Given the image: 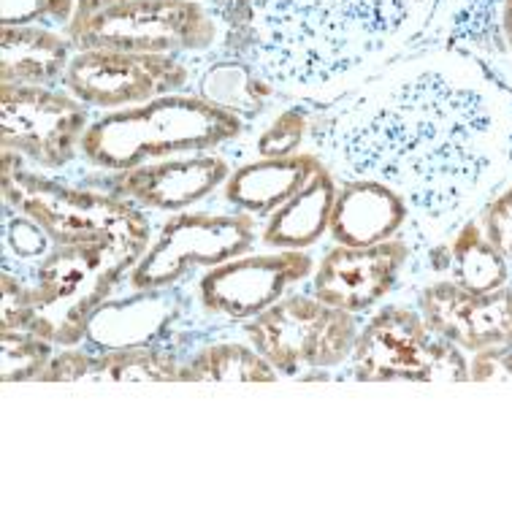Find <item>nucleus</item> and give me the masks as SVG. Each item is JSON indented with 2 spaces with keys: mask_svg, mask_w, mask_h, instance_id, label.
Segmentation results:
<instances>
[{
  "mask_svg": "<svg viewBox=\"0 0 512 512\" xmlns=\"http://www.w3.org/2000/svg\"><path fill=\"white\" fill-rule=\"evenodd\" d=\"M307 149L339 179L396 190L434 247L510 182L512 90L472 52L420 47L317 112Z\"/></svg>",
  "mask_w": 512,
  "mask_h": 512,
  "instance_id": "nucleus-1",
  "label": "nucleus"
},
{
  "mask_svg": "<svg viewBox=\"0 0 512 512\" xmlns=\"http://www.w3.org/2000/svg\"><path fill=\"white\" fill-rule=\"evenodd\" d=\"M439 0H228V52L280 98L336 103L429 36Z\"/></svg>",
  "mask_w": 512,
  "mask_h": 512,
  "instance_id": "nucleus-2",
  "label": "nucleus"
},
{
  "mask_svg": "<svg viewBox=\"0 0 512 512\" xmlns=\"http://www.w3.org/2000/svg\"><path fill=\"white\" fill-rule=\"evenodd\" d=\"M247 133V120L198 93L101 114L82 139V160L95 171L120 174L168 158L217 152Z\"/></svg>",
  "mask_w": 512,
  "mask_h": 512,
  "instance_id": "nucleus-3",
  "label": "nucleus"
},
{
  "mask_svg": "<svg viewBox=\"0 0 512 512\" xmlns=\"http://www.w3.org/2000/svg\"><path fill=\"white\" fill-rule=\"evenodd\" d=\"M3 206L33 217L55 244L98 247L125 277L155 239L141 206L101 187H74L36 174L14 152H3Z\"/></svg>",
  "mask_w": 512,
  "mask_h": 512,
  "instance_id": "nucleus-4",
  "label": "nucleus"
},
{
  "mask_svg": "<svg viewBox=\"0 0 512 512\" xmlns=\"http://www.w3.org/2000/svg\"><path fill=\"white\" fill-rule=\"evenodd\" d=\"M66 36L74 49L185 57L228 49L231 22L220 0H112L76 11Z\"/></svg>",
  "mask_w": 512,
  "mask_h": 512,
  "instance_id": "nucleus-5",
  "label": "nucleus"
},
{
  "mask_svg": "<svg viewBox=\"0 0 512 512\" xmlns=\"http://www.w3.org/2000/svg\"><path fill=\"white\" fill-rule=\"evenodd\" d=\"M239 331L280 377H320L326 369L350 364L361 320L312 293H288Z\"/></svg>",
  "mask_w": 512,
  "mask_h": 512,
  "instance_id": "nucleus-6",
  "label": "nucleus"
},
{
  "mask_svg": "<svg viewBox=\"0 0 512 512\" xmlns=\"http://www.w3.org/2000/svg\"><path fill=\"white\" fill-rule=\"evenodd\" d=\"M350 374L361 382H466L469 355L434 334L418 307L382 304L361 326Z\"/></svg>",
  "mask_w": 512,
  "mask_h": 512,
  "instance_id": "nucleus-7",
  "label": "nucleus"
},
{
  "mask_svg": "<svg viewBox=\"0 0 512 512\" xmlns=\"http://www.w3.org/2000/svg\"><path fill=\"white\" fill-rule=\"evenodd\" d=\"M261 239L258 220L236 209H187L160 225L149 250L128 271V290H171L190 271L212 269L239 258Z\"/></svg>",
  "mask_w": 512,
  "mask_h": 512,
  "instance_id": "nucleus-8",
  "label": "nucleus"
},
{
  "mask_svg": "<svg viewBox=\"0 0 512 512\" xmlns=\"http://www.w3.org/2000/svg\"><path fill=\"white\" fill-rule=\"evenodd\" d=\"M87 109L68 90L0 84V144L30 168L63 171L82 158V139L90 128Z\"/></svg>",
  "mask_w": 512,
  "mask_h": 512,
  "instance_id": "nucleus-9",
  "label": "nucleus"
},
{
  "mask_svg": "<svg viewBox=\"0 0 512 512\" xmlns=\"http://www.w3.org/2000/svg\"><path fill=\"white\" fill-rule=\"evenodd\" d=\"M25 277V298L55 326L57 347L84 342L90 317L125 280L109 255L98 247L55 244L44 261Z\"/></svg>",
  "mask_w": 512,
  "mask_h": 512,
  "instance_id": "nucleus-10",
  "label": "nucleus"
},
{
  "mask_svg": "<svg viewBox=\"0 0 512 512\" xmlns=\"http://www.w3.org/2000/svg\"><path fill=\"white\" fill-rule=\"evenodd\" d=\"M198 71L185 57L136 55L117 49H76L60 87L95 112H117L163 95L185 93Z\"/></svg>",
  "mask_w": 512,
  "mask_h": 512,
  "instance_id": "nucleus-11",
  "label": "nucleus"
},
{
  "mask_svg": "<svg viewBox=\"0 0 512 512\" xmlns=\"http://www.w3.org/2000/svg\"><path fill=\"white\" fill-rule=\"evenodd\" d=\"M315 266L307 250L244 252L198 277L196 301L209 317L252 320L312 280Z\"/></svg>",
  "mask_w": 512,
  "mask_h": 512,
  "instance_id": "nucleus-12",
  "label": "nucleus"
},
{
  "mask_svg": "<svg viewBox=\"0 0 512 512\" xmlns=\"http://www.w3.org/2000/svg\"><path fill=\"white\" fill-rule=\"evenodd\" d=\"M410 261L412 244L404 236L372 247L334 244L317 261L309 293L336 309L369 315L399 288Z\"/></svg>",
  "mask_w": 512,
  "mask_h": 512,
  "instance_id": "nucleus-13",
  "label": "nucleus"
},
{
  "mask_svg": "<svg viewBox=\"0 0 512 512\" xmlns=\"http://www.w3.org/2000/svg\"><path fill=\"white\" fill-rule=\"evenodd\" d=\"M418 309L434 334L466 355L512 347V285L475 293L447 277H431L418 290Z\"/></svg>",
  "mask_w": 512,
  "mask_h": 512,
  "instance_id": "nucleus-14",
  "label": "nucleus"
},
{
  "mask_svg": "<svg viewBox=\"0 0 512 512\" xmlns=\"http://www.w3.org/2000/svg\"><path fill=\"white\" fill-rule=\"evenodd\" d=\"M233 168L236 166L220 152L185 155V158L147 163L120 174H103V190L149 212L179 215L215 196L225 185V179L231 177Z\"/></svg>",
  "mask_w": 512,
  "mask_h": 512,
  "instance_id": "nucleus-15",
  "label": "nucleus"
},
{
  "mask_svg": "<svg viewBox=\"0 0 512 512\" xmlns=\"http://www.w3.org/2000/svg\"><path fill=\"white\" fill-rule=\"evenodd\" d=\"M410 231V209L404 198L374 179H339L328 233L334 244L372 247Z\"/></svg>",
  "mask_w": 512,
  "mask_h": 512,
  "instance_id": "nucleus-16",
  "label": "nucleus"
},
{
  "mask_svg": "<svg viewBox=\"0 0 512 512\" xmlns=\"http://www.w3.org/2000/svg\"><path fill=\"white\" fill-rule=\"evenodd\" d=\"M320 155L315 152H298L290 158H252L231 171L220 187L223 204L252 215L255 220L266 217L280 209L285 201L296 196L301 187L307 185L309 177L320 168Z\"/></svg>",
  "mask_w": 512,
  "mask_h": 512,
  "instance_id": "nucleus-17",
  "label": "nucleus"
},
{
  "mask_svg": "<svg viewBox=\"0 0 512 512\" xmlns=\"http://www.w3.org/2000/svg\"><path fill=\"white\" fill-rule=\"evenodd\" d=\"M339 177L320 163L315 174L296 196L274 209L261 228L263 250H309L328 233L334 212Z\"/></svg>",
  "mask_w": 512,
  "mask_h": 512,
  "instance_id": "nucleus-18",
  "label": "nucleus"
},
{
  "mask_svg": "<svg viewBox=\"0 0 512 512\" xmlns=\"http://www.w3.org/2000/svg\"><path fill=\"white\" fill-rule=\"evenodd\" d=\"M174 298L166 290L133 293L125 301H103L95 309L87 326L84 342L98 353L106 350H128V347L158 345V339L171 326Z\"/></svg>",
  "mask_w": 512,
  "mask_h": 512,
  "instance_id": "nucleus-19",
  "label": "nucleus"
},
{
  "mask_svg": "<svg viewBox=\"0 0 512 512\" xmlns=\"http://www.w3.org/2000/svg\"><path fill=\"white\" fill-rule=\"evenodd\" d=\"M66 30L47 25H3L0 30V82L55 87L74 57Z\"/></svg>",
  "mask_w": 512,
  "mask_h": 512,
  "instance_id": "nucleus-20",
  "label": "nucleus"
},
{
  "mask_svg": "<svg viewBox=\"0 0 512 512\" xmlns=\"http://www.w3.org/2000/svg\"><path fill=\"white\" fill-rule=\"evenodd\" d=\"M429 255L439 261L434 263L437 277H447L466 290L488 293L512 285V263L485 236L477 217L466 220L445 242L429 247Z\"/></svg>",
  "mask_w": 512,
  "mask_h": 512,
  "instance_id": "nucleus-21",
  "label": "nucleus"
},
{
  "mask_svg": "<svg viewBox=\"0 0 512 512\" xmlns=\"http://www.w3.org/2000/svg\"><path fill=\"white\" fill-rule=\"evenodd\" d=\"M198 95H204L242 120H261L271 112V103L280 95L266 79L252 71L239 57L217 60L198 74Z\"/></svg>",
  "mask_w": 512,
  "mask_h": 512,
  "instance_id": "nucleus-22",
  "label": "nucleus"
},
{
  "mask_svg": "<svg viewBox=\"0 0 512 512\" xmlns=\"http://www.w3.org/2000/svg\"><path fill=\"white\" fill-rule=\"evenodd\" d=\"M280 374L250 342H206L182 361L179 382H277Z\"/></svg>",
  "mask_w": 512,
  "mask_h": 512,
  "instance_id": "nucleus-23",
  "label": "nucleus"
},
{
  "mask_svg": "<svg viewBox=\"0 0 512 512\" xmlns=\"http://www.w3.org/2000/svg\"><path fill=\"white\" fill-rule=\"evenodd\" d=\"M182 361L166 347H128L93 355L87 382H179Z\"/></svg>",
  "mask_w": 512,
  "mask_h": 512,
  "instance_id": "nucleus-24",
  "label": "nucleus"
},
{
  "mask_svg": "<svg viewBox=\"0 0 512 512\" xmlns=\"http://www.w3.org/2000/svg\"><path fill=\"white\" fill-rule=\"evenodd\" d=\"M315 109H307L304 103H290L282 109H271L263 114L258 131L247 141L252 158H290L307 149L309 131L315 122Z\"/></svg>",
  "mask_w": 512,
  "mask_h": 512,
  "instance_id": "nucleus-25",
  "label": "nucleus"
},
{
  "mask_svg": "<svg viewBox=\"0 0 512 512\" xmlns=\"http://www.w3.org/2000/svg\"><path fill=\"white\" fill-rule=\"evenodd\" d=\"M0 355H3V382L38 380L55 355V342L30 331L0 328Z\"/></svg>",
  "mask_w": 512,
  "mask_h": 512,
  "instance_id": "nucleus-26",
  "label": "nucleus"
},
{
  "mask_svg": "<svg viewBox=\"0 0 512 512\" xmlns=\"http://www.w3.org/2000/svg\"><path fill=\"white\" fill-rule=\"evenodd\" d=\"M52 247H55L52 236L33 217L14 212V209H6V220H3V261L14 258V271L28 274L33 266H38L47 258Z\"/></svg>",
  "mask_w": 512,
  "mask_h": 512,
  "instance_id": "nucleus-27",
  "label": "nucleus"
},
{
  "mask_svg": "<svg viewBox=\"0 0 512 512\" xmlns=\"http://www.w3.org/2000/svg\"><path fill=\"white\" fill-rule=\"evenodd\" d=\"M79 0H3V25H47L66 30L76 17Z\"/></svg>",
  "mask_w": 512,
  "mask_h": 512,
  "instance_id": "nucleus-28",
  "label": "nucleus"
},
{
  "mask_svg": "<svg viewBox=\"0 0 512 512\" xmlns=\"http://www.w3.org/2000/svg\"><path fill=\"white\" fill-rule=\"evenodd\" d=\"M480 225H483L485 236L499 247L504 258L512 263V182L504 185L499 196L485 206L483 212L477 215Z\"/></svg>",
  "mask_w": 512,
  "mask_h": 512,
  "instance_id": "nucleus-29",
  "label": "nucleus"
},
{
  "mask_svg": "<svg viewBox=\"0 0 512 512\" xmlns=\"http://www.w3.org/2000/svg\"><path fill=\"white\" fill-rule=\"evenodd\" d=\"M93 366V353L79 350V347H63L52 355L47 369L41 372V382H79L87 377Z\"/></svg>",
  "mask_w": 512,
  "mask_h": 512,
  "instance_id": "nucleus-30",
  "label": "nucleus"
},
{
  "mask_svg": "<svg viewBox=\"0 0 512 512\" xmlns=\"http://www.w3.org/2000/svg\"><path fill=\"white\" fill-rule=\"evenodd\" d=\"M472 382H512V347H491L469 358Z\"/></svg>",
  "mask_w": 512,
  "mask_h": 512,
  "instance_id": "nucleus-31",
  "label": "nucleus"
},
{
  "mask_svg": "<svg viewBox=\"0 0 512 512\" xmlns=\"http://www.w3.org/2000/svg\"><path fill=\"white\" fill-rule=\"evenodd\" d=\"M496 30H499V47H502V57H510L512 60V0H502V3H499Z\"/></svg>",
  "mask_w": 512,
  "mask_h": 512,
  "instance_id": "nucleus-32",
  "label": "nucleus"
},
{
  "mask_svg": "<svg viewBox=\"0 0 512 512\" xmlns=\"http://www.w3.org/2000/svg\"><path fill=\"white\" fill-rule=\"evenodd\" d=\"M103 3H112V0H79V9L76 11L95 9V6H103Z\"/></svg>",
  "mask_w": 512,
  "mask_h": 512,
  "instance_id": "nucleus-33",
  "label": "nucleus"
}]
</instances>
